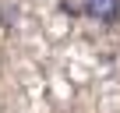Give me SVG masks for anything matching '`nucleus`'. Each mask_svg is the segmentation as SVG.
<instances>
[{"instance_id":"f257e3e1","label":"nucleus","mask_w":120,"mask_h":113,"mask_svg":"<svg viewBox=\"0 0 120 113\" xmlns=\"http://www.w3.org/2000/svg\"><path fill=\"white\" fill-rule=\"evenodd\" d=\"M85 14L99 25H116L120 21V0H85Z\"/></svg>"}]
</instances>
